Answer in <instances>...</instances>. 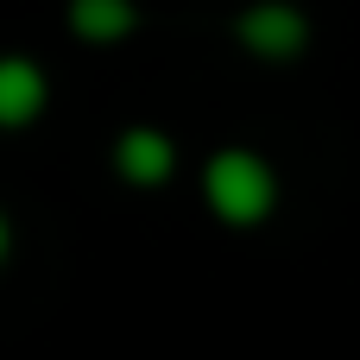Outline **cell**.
<instances>
[{
    "mask_svg": "<svg viewBox=\"0 0 360 360\" xmlns=\"http://www.w3.org/2000/svg\"><path fill=\"white\" fill-rule=\"evenodd\" d=\"M70 32L82 44H120L139 32V6L133 0H70Z\"/></svg>",
    "mask_w": 360,
    "mask_h": 360,
    "instance_id": "5b68a950",
    "label": "cell"
},
{
    "mask_svg": "<svg viewBox=\"0 0 360 360\" xmlns=\"http://www.w3.org/2000/svg\"><path fill=\"white\" fill-rule=\"evenodd\" d=\"M278 196H285V184H278V165L266 152H253V146L209 152V165H202V202H209V215L221 228H240V234L266 228L278 215Z\"/></svg>",
    "mask_w": 360,
    "mask_h": 360,
    "instance_id": "6da1fadb",
    "label": "cell"
},
{
    "mask_svg": "<svg viewBox=\"0 0 360 360\" xmlns=\"http://www.w3.org/2000/svg\"><path fill=\"white\" fill-rule=\"evenodd\" d=\"M6 253H13V228H6V215H0V266H6Z\"/></svg>",
    "mask_w": 360,
    "mask_h": 360,
    "instance_id": "8992f818",
    "label": "cell"
},
{
    "mask_svg": "<svg viewBox=\"0 0 360 360\" xmlns=\"http://www.w3.org/2000/svg\"><path fill=\"white\" fill-rule=\"evenodd\" d=\"M310 13L297 0H247L234 13V44L259 63H297L310 51Z\"/></svg>",
    "mask_w": 360,
    "mask_h": 360,
    "instance_id": "7a4b0ae2",
    "label": "cell"
},
{
    "mask_svg": "<svg viewBox=\"0 0 360 360\" xmlns=\"http://www.w3.org/2000/svg\"><path fill=\"white\" fill-rule=\"evenodd\" d=\"M51 101V82L32 57H0V127H32Z\"/></svg>",
    "mask_w": 360,
    "mask_h": 360,
    "instance_id": "277c9868",
    "label": "cell"
},
{
    "mask_svg": "<svg viewBox=\"0 0 360 360\" xmlns=\"http://www.w3.org/2000/svg\"><path fill=\"white\" fill-rule=\"evenodd\" d=\"M114 177L133 190H165L177 177V139L165 127H127L114 139Z\"/></svg>",
    "mask_w": 360,
    "mask_h": 360,
    "instance_id": "3957f363",
    "label": "cell"
}]
</instances>
